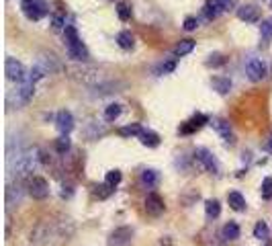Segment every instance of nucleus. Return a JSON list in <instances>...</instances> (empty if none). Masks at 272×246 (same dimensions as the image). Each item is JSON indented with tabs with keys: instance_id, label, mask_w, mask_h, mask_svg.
<instances>
[{
	"instance_id": "f257e3e1",
	"label": "nucleus",
	"mask_w": 272,
	"mask_h": 246,
	"mask_svg": "<svg viewBox=\"0 0 272 246\" xmlns=\"http://www.w3.org/2000/svg\"><path fill=\"white\" fill-rule=\"evenodd\" d=\"M20 11L29 21H41L48 15V5L45 0H20Z\"/></svg>"
},
{
	"instance_id": "f03ea898",
	"label": "nucleus",
	"mask_w": 272,
	"mask_h": 246,
	"mask_svg": "<svg viewBox=\"0 0 272 246\" xmlns=\"http://www.w3.org/2000/svg\"><path fill=\"white\" fill-rule=\"evenodd\" d=\"M246 74H248V78H250L252 82H260V80L266 78L268 68H266V64H264L262 60L250 58V60L246 62Z\"/></svg>"
},
{
	"instance_id": "7ed1b4c3",
	"label": "nucleus",
	"mask_w": 272,
	"mask_h": 246,
	"mask_svg": "<svg viewBox=\"0 0 272 246\" xmlns=\"http://www.w3.org/2000/svg\"><path fill=\"white\" fill-rule=\"evenodd\" d=\"M106 244L108 246H131L133 244V230L127 228V226H121L117 230H112Z\"/></svg>"
},
{
	"instance_id": "20e7f679",
	"label": "nucleus",
	"mask_w": 272,
	"mask_h": 246,
	"mask_svg": "<svg viewBox=\"0 0 272 246\" xmlns=\"http://www.w3.org/2000/svg\"><path fill=\"white\" fill-rule=\"evenodd\" d=\"M194 158L202 164V168H205L207 172H211V174H217V172H219V162H217V158H215V156H213L207 148H196V150H194Z\"/></svg>"
},
{
	"instance_id": "39448f33",
	"label": "nucleus",
	"mask_w": 272,
	"mask_h": 246,
	"mask_svg": "<svg viewBox=\"0 0 272 246\" xmlns=\"http://www.w3.org/2000/svg\"><path fill=\"white\" fill-rule=\"evenodd\" d=\"M27 189H29V195H31L33 199H39V201L50 195V183L45 181V178H41V176H33V178H29Z\"/></svg>"
},
{
	"instance_id": "423d86ee",
	"label": "nucleus",
	"mask_w": 272,
	"mask_h": 246,
	"mask_svg": "<svg viewBox=\"0 0 272 246\" xmlns=\"http://www.w3.org/2000/svg\"><path fill=\"white\" fill-rule=\"evenodd\" d=\"M4 72L8 76V80H16V82H22L25 80V68L22 64L16 60V58H6V64H4Z\"/></svg>"
},
{
	"instance_id": "0eeeda50",
	"label": "nucleus",
	"mask_w": 272,
	"mask_h": 246,
	"mask_svg": "<svg viewBox=\"0 0 272 246\" xmlns=\"http://www.w3.org/2000/svg\"><path fill=\"white\" fill-rule=\"evenodd\" d=\"M56 127H58V131L62 133V136H68V133L74 129V117H72L70 111H66V109L58 111V115H56Z\"/></svg>"
},
{
	"instance_id": "6e6552de",
	"label": "nucleus",
	"mask_w": 272,
	"mask_h": 246,
	"mask_svg": "<svg viewBox=\"0 0 272 246\" xmlns=\"http://www.w3.org/2000/svg\"><path fill=\"white\" fill-rule=\"evenodd\" d=\"M164 209H166L164 199L158 195V193H150V195L146 197V211H148L150 215H162Z\"/></svg>"
},
{
	"instance_id": "1a4fd4ad",
	"label": "nucleus",
	"mask_w": 272,
	"mask_h": 246,
	"mask_svg": "<svg viewBox=\"0 0 272 246\" xmlns=\"http://www.w3.org/2000/svg\"><path fill=\"white\" fill-rule=\"evenodd\" d=\"M211 125L215 127V131L219 133V136L225 140V144H230V146L236 144V136H234V131H232V127H230L228 121H223V119H211Z\"/></svg>"
},
{
	"instance_id": "9d476101",
	"label": "nucleus",
	"mask_w": 272,
	"mask_h": 246,
	"mask_svg": "<svg viewBox=\"0 0 272 246\" xmlns=\"http://www.w3.org/2000/svg\"><path fill=\"white\" fill-rule=\"evenodd\" d=\"M238 19L246 21V23H256L260 19V9L256 5H242L238 7Z\"/></svg>"
},
{
	"instance_id": "9b49d317",
	"label": "nucleus",
	"mask_w": 272,
	"mask_h": 246,
	"mask_svg": "<svg viewBox=\"0 0 272 246\" xmlns=\"http://www.w3.org/2000/svg\"><path fill=\"white\" fill-rule=\"evenodd\" d=\"M66 50H68V56H70L72 60H76V62H86L90 58V54H88L86 46L82 43V39L76 41V43H72V46H68Z\"/></svg>"
},
{
	"instance_id": "f8f14e48",
	"label": "nucleus",
	"mask_w": 272,
	"mask_h": 246,
	"mask_svg": "<svg viewBox=\"0 0 272 246\" xmlns=\"http://www.w3.org/2000/svg\"><path fill=\"white\" fill-rule=\"evenodd\" d=\"M209 121V117L207 115H202V113H196L194 117H190L182 127H180V133H192V131H196V129H200L202 125H205Z\"/></svg>"
},
{
	"instance_id": "ddd939ff",
	"label": "nucleus",
	"mask_w": 272,
	"mask_h": 246,
	"mask_svg": "<svg viewBox=\"0 0 272 246\" xmlns=\"http://www.w3.org/2000/svg\"><path fill=\"white\" fill-rule=\"evenodd\" d=\"M221 13H223V7H221L219 0H207L205 7H202V15H205V19H209V21L217 19Z\"/></svg>"
},
{
	"instance_id": "4468645a",
	"label": "nucleus",
	"mask_w": 272,
	"mask_h": 246,
	"mask_svg": "<svg viewBox=\"0 0 272 246\" xmlns=\"http://www.w3.org/2000/svg\"><path fill=\"white\" fill-rule=\"evenodd\" d=\"M33 93H35V84H33V82H29V80H22L20 88L16 91V95H18V103H29V101L33 99Z\"/></svg>"
},
{
	"instance_id": "2eb2a0df",
	"label": "nucleus",
	"mask_w": 272,
	"mask_h": 246,
	"mask_svg": "<svg viewBox=\"0 0 272 246\" xmlns=\"http://www.w3.org/2000/svg\"><path fill=\"white\" fill-rule=\"evenodd\" d=\"M140 142L148 148H156V146H160V136H158L156 131H150V129H144L142 131V136H140Z\"/></svg>"
},
{
	"instance_id": "dca6fc26",
	"label": "nucleus",
	"mask_w": 272,
	"mask_h": 246,
	"mask_svg": "<svg viewBox=\"0 0 272 246\" xmlns=\"http://www.w3.org/2000/svg\"><path fill=\"white\" fill-rule=\"evenodd\" d=\"M211 86L215 88L219 95H228L230 88H232V80H230V78H223V76H215V78L211 80Z\"/></svg>"
},
{
	"instance_id": "f3484780",
	"label": "nucleus",
	"mask_w": 272,
	"mask_h": 246,
	"mask_svg": "<svg viewBox=\"0 0 272 246\" xmlns=\"http://www.w3.org/2000/svg\"><path fill=\"white\" fill-rule=\"evenodd\" d=\"M221 236H223V240H238L240 238V226L236 221H228L221 230Z\"/></svg>"
},
{
	"instance_id": "a211bd4d",
	"label": "nucleus",
	"mask_w": 272,
	"mask_h": 246,
	"mask_svg": "<svg viewBox=\"0 0 272 246\" xmlns=\"http://www.w3.org/2000/svg\"><path fill=\"white\" fill-rule=\"evenodd\" d=\"M192 50H194V41H192V39H184V41H180L178 46L172 50V54H174L176 58H182V56L190 54Z\"/></svg>"
},
{
	"instance_id": "6ab92c4d",
	"label": "nucleus",
	"mask_w": 272,
	"mask_h": 246,
	"mask_svg": "<svg viewBox=\"0 0 272 246\" xmlns=\"http://www.w3.org/2000/svg\"><path fill=\"white\" fill-rule=\"evenodd\" d=\"M228 201H230L232 209H236V211H244V209H246V199H244V195L238 193V191H232V193L228 195Z\"/></svg>"
},
{
	"instance_id": "aec40b11",
	"label": "nucleus",
	"mask_w": 272,
	"mask_h": 246,
	"mask_svg": "<svg viewBox=\"0 0 272 246\" xmlns=\"http://www.w3.org/2000/svg\"><path fill=\"white\" fill-rule=\"evenodd\" d=\"M142 181H144V185H148V187H156L158 181H160V174H158V170H154V168H146V170L142 172Z\"/></svg>"
},
{
	"instance_id": "412c9836",
	"label": "nucleus",
	"mask_w": 272,
	"mask_h": 246,
	"mask_svg": "<svg viewBox=\"0 0 272 246\" xmlns=\"http://www.w3.org/2000/svg\"><path fill=\"white\" fill-rule=\"evenodd\" d=\"M117 43H119L121 50H131V48L135 46V39H133L131 31H121V33L117 35Z\"/></svg>"
},
{
	"instance_id": "4be33fe9",
	"label": "nucleus",
	"mask_w": 272,
	"mask_h": 246,
	"mask_svg": "<svg viewBox=\"0 0 272 246\" xmlns=\"http://www.w3.org/2000/svg\"><path fill=\"white\" fill-rule=\"evenodd\" d=\"M76 41H80L76 27L66 25V29H64V43H66V48H68V46H72V43H76Z\"/></svg>"
},
{
	"instance_id": "5701e85b",
	"label": "nucleus",
	"mask_w": 272,
	"mask_h": 246,
	"mask_svg": "<svg viewBox=\"0 0 272 246\" xmlns=\"http://www.w3.org/2000/svg\"><path fill=\"white\" fill-rule=\"evenodd\" d=\"M205 211H207V217H219L221 213V205L217 199H207L205 201Z\"/></svg>"
},
{
	"instance_id": "b1692460",
	"label": "nucleus",
	"mask_w": 272,
	"mask_h": 246,
	"mask_svg": "<svg viewBox=\"0 0 272 246\" xmlns=\"http://www.w3.org/2000/svg\"><path fill=\"white\" fill-rule=\"evenodd\" d=\"M119 115H121V105H117V103H110V105L104 109V119H106V121H117Z\"/></svg>"
},
{
	"instance_id": "393cba45",
	"label": "nucleus",
	"mask_w": 272,
	"mask_h": 246,
	"mask_svg": "<svg viewBox=\"0 0 272 246\" xmlns=\"http://www.w3.org/2000/svg\"><path fill=\"white\" fill-rule=\"evenodd\" d=\"M142 131H144V127L140 123H131V125L119 129V133H121V136H125V138L127 136H142Z\"/></svg>"
},
{
	"instance_id": "a878e982",
	"label": "nucleus",
	"mask_w": 272,
	"mask_h": 246,
	"mask_svg": "<svg viewBox=\"0 0 272 246\" xmlns=\"http://www.w3.org/2000/svg\"><path fill=\"white\" fill-rule=\"evenodd\" d=\"M121 178H123V176H121V172H119V170H110V172H106V176H104V183L115 189V187L121 183Z\"/></svg>"
},
{
	"instance_id": "bb28decb",
	"label": "nucleus",
	"mask_w": 272,
	"mask_h": 246,
	"mask_svg": "<svg viewBox=\"0 0 272 246\" xmlns=\"http://www.w3.org/2000/svg\"><path fill=\"white\" fill-rule=\"evenodd\" d=\"M268 226H266V221H258L256 226H254V238H258V240H266L268 238Z\"/></svg>"
},
{
	"instance_id": "cd10ccee",
	"label": "nucleus",
	"mask_w": 272,
	"mask_h": 246,
	"mask_svg": "<svg viewBox=\"0 0 272 246\" xmlns=\"http://www.w3.org/2000/svg\"><path fill=\"white\" fill-rule=\"evenodd\" d=\"M260 33L264 39H272V17L264 19L262 21V25H260Z\"/></svg>"
},
{
	"instance_id": "c85d7f7f",
	"label": "nucleus",
	"mask_w": 272,
	"mask_h": 246,
	"mask_svg": "<svg viewBox=\"0 0 272 246\" xmlns=\"http://www.w3.org/2000/svg\"><path fill=\"white\" fill-rule=\"evenodd\" d=\"M70 138H68V136H62V138H58L56 140V150L60 152V154H66L68 150H70Z\"/></svg>"
},
{
	"instance_id": "c756f323",
	"label": "nucleus",
	"mask_w": 272,
	"mask_h": 246,
	"mask_svg": "<svg viewBox=\"0 0 272 246\" xmlns=\"http://www.w3.org/2000/svg\"><path fill=\"white\" fill-rule=\"evenodd\" d=\"M205 64L209 66V68H219V66H223V64H225V58H223L221 54H211V56H209V60H207Z\"/></svg>"
},
{
	"instance_id": "7c9ffc66",
	"label": "nucleus",
	"mask_w": 272,
	"mask_h": 246,
	"mask_svg": "<svg viewBox=\"0 0 272 246\" xmlns=\"http://www.w3.org/2000/svg\"><path fill=\"white\" fill-rule=\"evenodd\" d=\"M110 193H112V187H110V185H106V183H104V185H96V187H94V195H96L98 199H106Z\"/></svg>"
},
{
	"instance_id": "2f4dec72",
	"label": "nucleus",
	"mask_w": 272,
	"mask_h": 246,
	"mask_svg": "<svg viewBox=\"0 0 272 246\" xmlns=\"http://www.w3.org/2000/svg\"><path fill=\"white\" fill-rule=\"evenodd\" d=\"M117 15H119L121 21H129V19H131V7L125 5V3H121V5L117 7Z\"/></svg>"
},
{
	"instance_id": "473e14b6",
	"label": "nucleus",
	"mask_w": 272,
	"mask_h": 246,
	"mask_svg": "<svg viewBox=\"0 0 272 246\" xmlns=\"http://www.w3.org/2000/svg\"><path fill=\"white\" fill-rule=\"evenodd\" d=\"M262 197L264 199H270L272 197V178L266 176L264 181H262Z\"/></svg>"
},
{
	"instance_id": "72a5a7b5",
	"label": "nucleus",
	"mask_w": 272,
	"mask_h": 246,
	"mask_svg": "<svg viewBox=\"0 0 272 246\" xmlns=\"http://www.w3.org/2000/svg\"><path fill=\"white\" fill-rule=\"evenodd\" d=\"M196 27H198L196 17H186V19H184V29H186V31H194Z\"/></svg>"
},
{
	"instance_id": "f704fd0d",
	"label": "nucleus",
	"mask_w": 272,
	"mask_h": 246,
	"mask_svg": "<svg viewBox=\"0 0 272 246\" xmlns=\"http://www.w3.org/2000/svg\"><path fill=\"white\" fill-rule=\"evenodd\" d=\"M52 25H54V29H62L64 27V17L62 15H54L52 17Z\"/></svg>"
},
{
	"instance_id": "c9c22d12",
	"label": "nucleus",
	"mask_w": 272,
	"mask_h": 246,
	"mask_svg": "<svg viewBox=\"0 0 272 246\" xmlns=\"http://www.w3.org/2000/svg\"><path fill=\"white\" fill-rule=\"evenodd\" d=\"M219 3H221L223 11H230V9H234V7H236L238 0H219Z\"/></svg>"
},
{
	"instance_id": "e433bc0d",
	"label": "nucleus",
	"mask_w": 272,
	"mask_h": 246,
	"mask_svg": "<svg viewBox=\"0 0 272 246\" xmlns=\"http://www.w3.org/2000/svg\"><path fill=\"white\" fill-rule=\"evenodd\" d=\"M174 68H176V64H174V62H168V64L162 66V72H172Z\"/></svg>"
},
{
	"instance_id": "4c0bfd02",
	"label": "nucleus",
	"mask_w": 272,
	"mask_h": 246,
	"mask_svg": "<svg viewBox=\"0 0 272 246\" xmlns=\"http://www.w3.org/2000/svg\"><path fill=\"white\" fill-rule=\"evenodd\" d=\"M268 150L272 152V136H270V140H268Z\"/></svg>"
}]
</instances>
